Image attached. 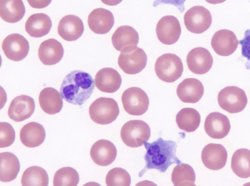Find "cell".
<instances>
[{
  "label": "cell",
  "instance_id": "22",
  "mask_svg": "<svg viewBox=\"0 0 250 186\" xmlns=\"http://www.w3.org/2000/svg\"><path fill=\"white\" fill-rule=\"evenodd\" d=\"M95 84L100 91L113 93L120 88L122 78L116 70L112 68H104L96 74Z\"/></svg>",
  "mask_w": 250,
  "mask_h": 186
},
{
  "label": "cell",
  "instance_id": "34",
  "mask_svg": "<svg viewBox=\"0 0 250 186\" xmlns=\"http://www.w3.org/2000/svg\"><path fill=\"white\" fill-rule=\"evenodd\" d=\"M105 183L108 186H129L131 177L126 170L121 167H115L107 173Z\"/></svg>",
  "mask_w": 250,
  "mask_h": 186
},
{
  "label": "cell",
  "instance_id": "29",
  "mask_svg": "<svg viewBox=\"0 0 250 186\" xmlns=\"http://www.w3.org/2000/svg\"><path fill=\"white\" fill-rule=\"evenodd\" d=\"M231 167L233 172L239 177H250V150L244 148L236 150L232 156Z\"/></svg>",
  "mask_w": 250,
  "mask_h": 186
},
{
  "label": "cell",
  "instance_id": "5",
  "mask_svg": "<svg viewBox=\"0 0 250 186\" xmlns=\"http://www.w3.org/2000/svg\"><path fill=\"white\" fill-rule=\"evenodd\" d=\"M120 135L123 142L127 146L137 148L148 140L150 129L148 125L142 120H130L123 125Z\"/></svg>",
  "mask_w": 250,
  "mask_h": 186
},
{
  "label": "cell",
  "instance_id": "18",
  "mask_svg": "<svg viewBox=\"0 0 250 186\" xmlns=\"http://www.w3.org/2000/svg\"><path fill=\"white\" fill-rule=\"evenodd\" d=\"M87 22L93 32L97 34H105L112 29L114 23V18L109 10L98 8L89 14Z\"/></svg>",
  "mask_w": 250,
  "mask_h": 186
},
{
  "label": "cell",
  "instance_id": "33",
  "mask_svg": "<svg viewBox=\"0 0 250 186\" xmlns=\"http://www.w3.org/2000/svg\"><path fill=\"white\" fill-rule=\"evenodd\" d=\"M79 182V175L74 168L68 167L58 170L54 176V186H76Z\"/></svg>",
  "mask_w": 250,
  "mask_h": 186
},
{
  "label": "cell",
  "instance_id": "8",
  "mask_svg": "<svg viewBox=\"0 0 250 186\" xmlns=\"http://www.w3.org/2000/svg\"><path fill=\"white\" fill-rule=\"evenodd\" d=\"M184 20L188 30L194 34H201L210 26L212 16L207 8L197 5L192 7L186 12Z\"/></svg>",
  "mask_w": 250,
  "mask_h": 186
},
{
  "label": "cell",
  "instance_id": "10",
  "mask_svg": "<svg viewBox=\"0 0 250 186\" xmlns=\"http://www.w3.org/2000/svg\"><path fill=\"white\" fill-rule=\"evenodd\" d=\"M2 49L7 58L14 61H20L27 56L29 44L23 36L12 34L3 40Z\"/></svg>",
  "mask_w": 250,
  "mask_h": 186
},
{
  "label": "cell",
  "instance_id": "2",
  "mask_svg": "<svg viewBox=\"0 0 250 186\" xmlns=\"http://www.w3.org/2000/svg\"><path fill=\"white\" fill-rule=\"evenodd\" d=\"M94 82L88 73L74 70L64 78L60 93L68 103L81 105L91 95L95 87Z\"/></svg>",
  "mask_w": 250,
  "mask_h": 186
},
{
  "label": "cell",
  "instance_id": "31",
  "mask_svg": "<svg viewBox=\"0 0 250 186\" xmlns=\"http://www.w3.org/2000/svg\"><path fill=\"white\" fill-rule=\"evenodd\" d=\"M49 177L46 171L39 166H32L24 171L21 183L23 186H47Z\"/></svg>",
  "mask_w": 250,
  "mask_h": 186
},
{
  "label": "cell",
  "instance_id": "25",
  "mask_svg": "<svg viewBox=\"0 0 250 186\" xmlns=\"http://www.w3.org/2000/svg\"><path fill=\"white\" fill-rule=\"evenodd\" d=\"M20 140L28 148H35L40 146L45 137L44 127L40 124L31 122L25 124L21 130Z\"/></svg>",
  "mask_w": 250,
  "mask_h": 186
},
{
  "label": "cell",
  "instance_id": "3",
  "mask_svg": "<svg viewBox=\"0 0 250 186\" xmlns=\"http://www.w3.org/2000/svg\"><path fill=\"white\" fill-rule=\"evenodd\" d=\"M181 58L175 54H165L160 56L155 64V71L161 80L172 83L179 78L183 72Z\"/></svg>",
  "mask_w": 250,
  "mask_h": 186
},
{
  "label": "cell",
  "instance_id": "23",
  "mask_svg": "<svg viewBox=\"0 0 250 186\" xmlns=\"http://www.w3.org/2000/svg\"><path fill=\"white\" fill-rule=\"evenodd\" d=\"M63 54L62 45L54 38L43 41L38 49L39 58L45 65H53L58 63L62 58Z\"/></svg>",
  "mask_w": 250,
  "mask_h": 186
},
{
  "label": "cell",
  "instance_id": "30",
  "mask_svg": "<svg viewBox=\"0 0 250 186\" xmlns=\"http://www.w3.org/2000/svg\"><path fill=\"white\" fill-rule=\"evenodd\" d=\"M200 121L199 113L191 108L182 109L176 116V122L179 129L188 132L195 131L199 126Z\"/></svg>",
  "mask_w": 250,
  "mask_h": 186
},
{
  "label": "cell",
  "instance_id": "37",
  "mask_svg": "<svg viewBox=\"0 0 250 186\" xmlns=\"http://www.w3.org/2000/svg\"><path fill=\"white\" fill-rule=\"evenodd\" d=\"M186 0H154L153 6L156 7L161 4H171L176 6L180 13L185 10V2Z\"/></svg>",
  "mask_w": 250,
  "mask_h": 186
},
{
  "label": "cell",
  "instance_id": "14",
  "mask_svg": "<svg viewBox=\"0 0 250 186\" xmlns=\"http://www.w3.org/2000/svg\"><path fill=\"white\" fill-rule=\"evenodd\" d=\"M187 63L189 70L198 74L208 72L213 64V57L210 52L203 47H196L189 52Z\"/></svg>",
  "mask_w": 250,
  "mask_h": 186
},
{
  "label": "cell",
  "instance_id": "9",
  "mask_svg": "<svg viewBox=\"0 0 250 186\" xmlns=\"http://www.w3.org/2000/svg\"><path fill=\"white\" fill-rule=\"evenodd\" d=\"M157 38L162 43L171 45L176 43L181 34L178 19L173 16H165L158 22L156 27Z\"/></svg>",
  "mask_w": 250,
  "mask_h": 186
},
{
  "label": "cell",
  "instance_id": "13",
  "mask_svg": "<svg viewBox=\"0 0 250 186\" xmlns=\"http://www.w3.org/2000/svg\"><path fill=\"white\" fill-rule=\"evenodd\" d=\"M239 41L235 34L228 29H222L213 35L211 45L218 55L227 56L232 54L236 50Z\"/></svg>",
  "mask_w": 250,
  "mask_h": 186
},
{
  "label": "cell",
  "instance_id": "32",
  "mask_svg": "<svg viewBox=\"0 0 250 186\" xmlns=\"http://www.w3.org/2000/svg\"><path fill=\"white\" fill-rule=\"evenodd\" d=\"M195 173L193 168L187 164H177L171 174L174 186H195Z\"/></svg>",
  "mask_w": 250,
  "mask_h": 186
},
{
  "label": "cell",
  "instance_id": "1",
  "mask_svg": "<svg viewBox=\"0 0 250 186\" xmlns=\"http://www.w3.org/2000/svg\"><path fill=\"white\" fill-rule=\"evenodd\" d=\"M146 149L144 156L146 165L139 173V177L150 169H156L160 172H165L173 164L182 163L176 156V143L171 140H165L159 138L152 143L144 144Z\"/></svg>",
  "mask_w": 250,
  "mask_h": 186
},
{
  "label": "cell",
  "instance_id": "6",
  "mask_svg": "<svg viewBox=\"0 0 250 186\" xmlns=\"http://www.w3.org/2000/svg\"><path fill=\"white\" fill-rule=\"evenodd\" d=\"M220 107L230 113H238L246 107L248 99L242 89L234 86H227L221 90L218 94Z\"/></svg>",
  "mask_w": 250,
  "mask_h": 186
},
{
  "label": "cell",
  "instance_id": "19",
  "mask_svg": "<svg viewBox=\"0 0 250 186\" xmlns=\"http://www.w3.org/2000/svg\"><path fill=\"white\" fill-rule=\"evenodd\" d=\"M204 128L207 134L211 138L222 139L228 134L230 125L225 115L219 112H213L206 117Z\"/></svg>",
  "mask_w": 250,
  "mask_h": 186
},
{
  "label": "cell",
  "instance_id": "36",
  "mask_svg": "<svg viewBox=\"0 0 250 186\" xmlns=\"http://www.w3.org/2000/svg\"><path fill=\"white\" fill-rule=\"evenodd\" d=\"M241 45L242 55L247 59L245 66L247 69H250V29L245 32L244 37L239 41Z\"/></svg>",
  "mask_w": 250,
  "mask_h": 186
},
{
  "label": "cell",
  "instance_id": "24",
  "mask_svg": "<svg viewBox=\"0 0 250 186\" xmlns=\"http://www.w3.org/2000/svg\"><path fill=\"white\" fill-rule=\"evenodd\" d=\"M39 101L42 110L49 114L59 113L63 107L61 93L52 87H46L42 90L39 94Z\"/></svg>",
  "mask_w": 250,
  "mask_h": 186
},
{
  "label": "cell",
  "instance_id": "20",
  "mask_svg": "<svg viewBox=\"0 0 250 186\" xmlns=\"http://www.w3.org/2000/svg\"><path fill=\"white\" fill-rule=\"evenodd\" d=\"M84 31V25L78 17L69 15L63 17L58 26L60 36L68 41H75L79 38Z\"/></svg>",
  "mask_w": 250,
  "mask_h": 186
},
{
  "label": "cell",
  "instance_id": "38",
  "mask_svg": "<svg viewBox=\"0 0 250 186\" xmlns=\"http://www.w3.org/2000/svg\"><path fill=\"white\" fill-rule=\"evenodd\" d=\"M27 1L31 7L42 9L47 7L52 0H27Z\"/></svg>",
  "mask_w": 250,
  "mask_h": 186
},
{
  "label": "cell",
  "instance_id": "11",
  "mask_svg": "<svg viewBox=\"0 0 250 186\" xmlns=\"http://www.w3.org/2000/svg\"><path fill=\"white\" fill-rule=\"evenodd\" d=\"M139 34L132 27H119L112 36L113 47L121 53H128L135 50L139 43Z\"/></svg>",
  "mask_w": 250,
  "mask_h": 186
},
{
  "label": "cell",
  "instance_id": "40",
  "mask_svg": "<svg viewBox=\"0 0 250 186\" xmlns=\"http://www.w3.org/2000/svg\"><path fill=\"white\" fill-rule=\"evenodd\" d=\"M207 2L212 4H216L218 3H221L225 1L226 0H205Z\"/></svg>",
  "mask_w": 250,
  "mask_h": 186
},
{
  "label": "cell",
  "instance_id": "17",
  "mask_svg": "<svg viewBox=\"0 0 250 186\" xmlns=\"http://www.w3.org/2000/svg\"><path fill=\"white\" fill-rule=\"evenodd\" d=\"M90 155L93 161L100 166H107L112 163L117 156V149L110 141L101 139L91 147Z\"/></svg>",
  "mask_w": 250,
  "mask_h": 186
},
{
  "label": "cell",
  "instance_id": "27",
  "mask_svg": "<svg viewBox=\"0 0 250 186\" xmlns=\"http://www.w3.org/2000/svg\"><path fill=\"white\" fill-rule=\"evenodd\" d=\"M0 180L9 182L15 179L20 169L17 157L10 152L0 153Z\"/></svg>",
  "mask_w": 250,
  "mask_h": 186
},
{
  "label": "cell",
  "instance_id": "16",
  "mask_svg": "<svg viewBox=\"0 0 250 186\" xmlns=\"http://www.w3.org/2000/svg\"><path fill=\"white\" fill-rule=\"evenodd\" d=\"M35 109L33 98L26 95H21L12 100L8 108V115L13 121L21 122L29 118Z\"/></svg>",
  "mask_w": 250,
  "mask_h": 186
},
{
  "label": "cell",
  "instance_id": "15",
  "mask_svg": "<svg viewBox=\"0 0 250 186\" xmlns=\"http://www.w3.org/2000/svg\"><path fill=\"white\" fill-rule=\"evenodd\" d=\"M228 153L225 147L219 144L210 143L203 149L201 159L208 168L217 170L224 167L227 160Z\"/></svg>",
  "mask_w": 250,
  "mask_h": 186
},
{
  "label": "cell",
  "instance_id": "35",
  "mask_svg": "<svg viewBox=\"0 0 250 186\" xmlns=\"http://www.w3.org/2000/svg\"><path fill=\"white\" fill-rule=\"evenodd\" d=\"M15 139V132L12 125L9 123H0V148L11 146Z\"/></svg>",
  "mask_w": 250,
  "mask_h": 186
},
{
  "label": "cell",
  "instance_id": "12",
  "mask_svg": "<svg viewBox=\"0 0 250 186\" xmlns=\"http://www.w3.org/2000/svg\"><path fill=\"white\" fill-rule=\"evenodd\" d=\"M147 56L142 49L137 47L128 53H121L118 64L122 71L126 74H135L141 72L146 67Z\"/></svg>",
  "mask_w": 250,
  "mask_h": 186
},
{
  "label": "cell",
  "instance_id": "28",
  "mask_svg": "<svg viewBox=\"0 0 250 186\" xmlns=\"http://www.w3.org/2000/svg\"><path fill=\"white\" fill-rule=\"evenodd\" d=\"M25 13L22 0H0V16L4 21L17 22L22 19Z\"/></svg>",
  "mask_w": 250,
  "mask_h": 186
},
{
  "label": "cell",
  "instance_id": "7",
  "mask_svg": "<svg viewBox=\"0 0 250 186\" xmlns=\"http://www.w3.org/2000/svg\"><path fill=\"white\" fill-rule=\"evenodd\" d=\"M122 101L125 112L132 115H141L145 113L149 103L145 92L136 87L129 88L124 92Z\"/></svg>",
  "mask_w": 250,
  "mask_h": 186
},
{
  "label": "cell",
  "instance_id": "39",
  "mask_svg": "<svg viewBox=\"0 0 250 186\" xmlns=\"http://www.w3.org/2000/svg\"><path fill=\"white\" fill-rule=\"evenodd\" d=\"M104 4L109 6H115L119 4L123 0H101Z\"/></svg>",
  "mask_w": 250,
  "mask_h": 186
},
{
  "label": "cell",
  "instance_id": "21",
  "mask_svg": "<svg viewBox=\"0 0 250 186\" xmlns=\"http://www.w3.org/2000/svg\"><path fill=\"white\" fill-rule=\"evenodd\" d=\"M204 88L202 82L194 78L185 79L178 86L176 93L183 102L195 103L202 98Z\"/></svg>",
  "mask_w": 250,
  "mask_h": 186
},
{
  "label": "cell",
  "instance_id": "4",
  "mask_svg": "<svg viewBox=\"0 0 250 186\" xmlns=\"http://www.w3.org/2000/svg\"><path fill=\"white\" fill-rule=\"evenodd\" d=\"M119 112L117 102L109 97H101L96 99L89 108L90 118L100 125H107L115 121Z\"/></svg>",
  "mask_w": 250,
  "mask_h": 186
},
{
  "label": "cell",
  "instance_id": "26",
  "mask_svg": "<svg viewBox=\"0 0 250 186\" xmlns=\"http://www.w3.org/2000/svg\"><path fill=\"white\" fill-rule=\"evenodd\" d=\"M52 27L50 17L44 13L31 15L27 19L25 29L28 35L33 37H41L47 35Z\"/></svg>",
  "mask_w": 250,
  "mask_h": 186
}]
</instances>
